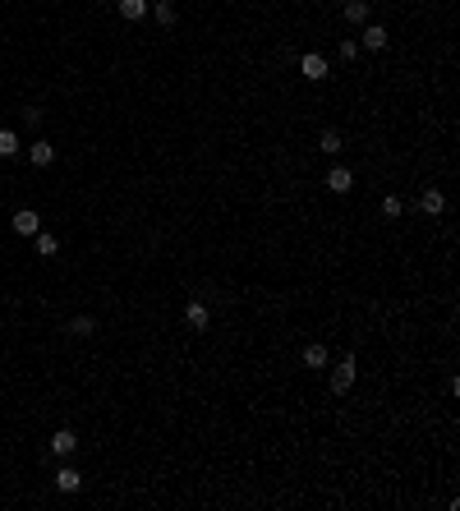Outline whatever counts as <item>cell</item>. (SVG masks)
Segmentation results:
<instances>
[{
	"mask_svg": "<svg viewBox=\"0 0 460 511\" xmlns=\"http://www.w3.org/2000/svg\"><path fill=\"white\" fill-rule=\"evenodd\" d=\"M327 369H332V391H336V396H345V391L354 387V378H359V364H354V355L336 359V364H327Z\"/></svg>",
	"mask_w": 460,
	"mask_h": 511,
	"instance_id": "cell-1",
	"label": "cell"
},
{
	"mask_svg": "<svg viewBox=\"0 0 460 511\" xmlns=\"http://www.w3.org/2000/svg\"><path fill=\"white\" fill-rule=\"evenodd\" d=\"M184 323H189V332H207V327H212V309H207L203 299H189V304H184Z\"/></svg>",
	"mask_w": 460,
	"mask_h": 511,
	"instance_id": "cell-2",
	"label": "cell"
},
{
	"mask_svg": "<svg viewBox=\"0 0 460 511\" xmlns=\"http://www.w3.org/2000/svg\"><path fill=\"white\" fill-rule=\"evenodd\" d=\"M419 212H424V217H442V212H446V194H442V189H424Z\"/></svg>",
	"mask_w": 460,
	"mask_h": 511,
	"instance_id": "cell-8",
	"label": "cell"
},
{
	"mask_svg": "<svg viewBox=\"0 0 460 511\" xmlns=\"http://www.w3.org/2000/svg\"><path fill=\"white\" fill-rule=\"evenodd\" d=\"M318 148H322L327 157H336L341 148H345V139H341V129H322V134H318Z\"/></svg>",
	"mask_w": 460,
	"mask_h": 511,
	"instance_id": "cell-13",
	"label": "cell"
},
{
	"mask_svg": "<svg viewBox=\"0 0 460 511\" xmlns=\"http://www.w3.org/2000/svg\"><path fill=\"white\" fill-rule=\"evenodd\" d=\"M28 161L32 166H51V161H56V148H51L46 139H32L28 143Z\"/></svg>",
	"mask_w": 460,
	"mask_h": 511,
	"instance_id": "cell-9",
	"label": "cell"
},
{
	"mask_svg": "<svg viewBox=\"0 0 460 511\" xmlns=\"http://www.w3.org/2000/svg\"><path fill=\"white\" fill-rule=\"evenodd\" d=\"M322 185L332 189V194H350V189H354V170L350 166H332L327 175H322Z\"/></svg>",
	"mask_w": 460,
	"mask_h": 511,
	"instance_id": "cell-4",
	"label": "cell"
},
{
	"mask_svg": "<svg viewBox=\"0 0 460 511\" xmlns=\"http://www.w3.org/2000/svg\"><path fill=\"white\" fill-rule=\"evenodd\" d=\"M46 447L56 451V456H60V461H69V456H74V451H78V438H74V429H56V433H51V442H46Z\"/></svg>",
	"mask_w": 460,
	"mask_h": 511,
	"instance_id": "cell-5",
	"label": "cell"
},
{
	"mask_svg": "<svg viewBox=\"0 0 460 511\" xmlns=\"http://www.w3.org/2000/svg\"><path fill=\"white\" fill-rule=\"evenodd\" d=\"M65 332H69V337H92V332H97V318H92V313H78V318H69V323H65Z\"/></svg>",
	"mask_w": 460,
	"mask_h": 511,
	"instance_id": "cell-10",
	"label": "cell"
},
{
	"mask_svg": "<svg viewBox=\"0 0 460 511\" xmlns=\"http://www.w3.org/2000/svg\"><path fill=\"white\" fill-rule=\"evenodd\" d=\"M32 240H37V253H42V258H56V253H60V240H56V235L37 231V235H32Z\"/></svg>",
	"mask_w": 460,
	"mask_h": 511,
	"instance_id": "cell-16",
	"label": "cell"
},
{
	"mask_svg": "<svg viewBox=\"0 0 460 511\" xmlns=\"http://www.w3.org/2000/svg\"><path fill=\"white\" fill-rule=\"evenodd\" d=\"M382 212H387V217H400V212H405V203H400L396 194H387V198H382Z\"/></svg>",
	"mask_w": 460,
	"mask_h": 511,
	"instance_id": "cell-19",
	"label": "cell"
},
{
	"mask_svg": "<svg viewBox=\"0 0 460 511\" xmlns=\"http://www.w3.org/2000/svg\"><path fill=\"white\" fill-rule=\"evenodd\" d=\"M152 19L170 28V23H175V5H170V0H157V5H152Z\"/></svg>",
	"mask_w": 460,
	"mask_h": 511,
	"instance_id": "cell-18",
	"label": "cell"
},
{
	"mask_svg": "<svg viewBox=\"0 0 460 511\" xmlns=\"http://www.w3.org/2000/svg\"><path fill=\"white\" fill-rule=\"evenodd\" d=\"M10 226H14V235H23V240H32V235L42 231V217H37L32 207H19L14 217H10Z\"/></svg>",
	"mask_w": 460,
	"mask_h": 511,
	"instance_id": "cell-3",
	"label": "cell"
},
{
	"mask_svg": "<svg viewBox=\"0 0 460 511\" xmlns=\"http://www.w3.org/2000/svg\"><path fill=\"white\" fill-rule=\"evenodd\" d=\"M19 148H23V143H19L14 129H0V157H19Z\"/></svg>",
	"mask_w": 460,
	"mask_h": 511,
	"instance_id": "cell-17",
	"label": "cell"
},
{
	"mask_svg": "<svg viewBox=\"0 0 460 511\" xmlns=\"http://www.w3.org/2000/svg\"><path fill=\"white\" fill-rule=\"evenodd\" d=\"M299 74H304L308 83H322V78L332 74V69H327V60H322L318 51H308V56H299Z\"/></svg>",
	"mask_w": 460,
	"mask_h": 511,
	"instance_id": "cell-6",
	"label": "cell"
},
{
	"mask_svg": "<svg viewBox=\"0 0 460 511\" xmlns=\"http://www.w3.org/2000/svg\"><path fill=\"white\" fill-rule=\"evenodd\" d=\"M368 14H373L368 0H345V19H350V23H368Z\"/></svg>",
	"mask_w": 460,
	"mask_h": 511,
	"instance_id": "cell-15",
	"label": "cell"
},
{
	"mask_svg": "<svg viewBox=\"0 0 460 511\" xmlns=\"http://www.w3.org/2000/svg\"><path fill=\"white\" fill-rule=\"evenodd\" d=\"M148 10H152L148 0H120V19H129V23H138V19L148 14Z\"/></svg>",
	"mask_w": 460,
	"mask_h": 511,
	"instance_id": "cell-14",
	"label": "cell"
},
{
	"mask_svg": "<svg viewBox=\"0 0 460 511\" xmlns=\"http://www.w3.org/2000/svg\"><path fill=\"white\" fill-rule=\"evenodd\" d=\"M387 42H391V37H387L382 23H364V47L368 51H387Z\"/></svg>",
	"mask_w": 460,
	"mask_h": 511,
	"instance_id": "cell-11",
	"label": "cell"
},
{
	"mask_svg": "<svg viewBox=\"0 0 460 511\" xmlns=\"http://www.w3.org/2000/svg\"><path fill=\"white\" fill-rule=\"evenodd\" d=\"M23 120H28V129H37V124H42V106H28V111H23Z\"/></svg>",
	"mask_w": 460,
	"mask_h": 511,
	"instance_id": "cell-20",
	"label": "cell"
},
{
	"mask_svg": "<svg viewBox=\"0 0 460 511\" xmlns=\"http://www.w3.org/2000/svg\"><path fill=\"white\" fill-rule=\"evenodd\" d=\"M56 488H60L65 497H74L78 488H83V475H78L74 465H60V470H56Z\"/></svg>",
	"mask_w": 460,
	"mask_h": 511,
	"instance_id": "cell-7",
	"label": "cell"
},
{
	"mask_svg": "<svg viewBox=\"0 0 460 511\" xmlns=\"http://www.w3.org/2000/svg\"><path fill=\"white\" fill-rule=\"evenodd\" d=\"M304 364L308 369H327V364H332V350H327V345H304Z\"/></svg>",
	"mask_w": 460,
	"mask_h": 511,
	"instance_id": "cell-12",
	"label": "cell"
}]
</instances>
